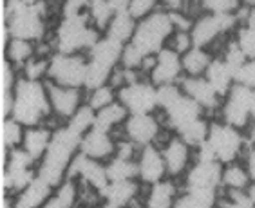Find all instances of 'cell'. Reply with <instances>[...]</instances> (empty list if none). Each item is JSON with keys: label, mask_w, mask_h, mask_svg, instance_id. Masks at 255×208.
Instances as JSON below:
<instances>
[{"label": "cell", "mask_w": 255, "mask_h": 208, "mask_svg": "<svg viewBox=\"0 0 255 208\" xmlns=\"http://www.w3.org/2000/svg\"><path fill=\"white\" fill-rule=\"evenodd\" d=\"M82 136L84 134H80L69 123H62L53 130L47 152L38 163V176L53 185L54 189L67 178L69 165L80 152Z\"/></svg>", "instance_id": "6da1fadb"}, {"label": "cell", "mask_w": 255, "mask_h": 208, "mask_svg": "<svg viewBox=\"0 0 255 208\" xmlns=\"http://www.w3.org/2000/svg\"><path fill=\"white\" fill-rule=\"evenodd\" d=\"M51 116L53 110H51L45 80L36 82L20 76L15 87V104L11 110V118H15L24 127H34V125H45Z\"/></svg>", "instance_id": "7a4b0ae2"}, {"label": "cell", "mask_w": 255, "mask_h": 208, "mask_svg": "<svg viewBox=\"0 0 255 208\" xmlns=\"http://www.w3.org/2000/svg\"><path fill=\"white\" fill-rule=\"evenodd\" d=\"M102 36L103 33L94 27L87 13L76 16H60V22L53 31V44L56 53L87 55Z\"/></svg>", "instance_id": "3957f363"}, {"label": "cell", "mask_w": 255, "mask_h": 208, "mask_svg": "<svg viewBox=\"0 0 255 208\" xmlns=\"http://www.w3.org/2000/svg\"><path fill=\"white\" fill-rule=\"evenodd\" d=\"M4 25L15 38L42 42L47 38L49 24L36 4L27 0H5Z\"/></svg>", "instance_id": "277c9868"}, {"label": "cell", "mask_w": 255, "mask_h": 208, "mask_svg": "<svg viewBox=\"0 0 255 208\" xmlns=\"http://www.w3.org/2000/svg\"><path fill=\"white\" fill-rule=\"evenodd\" d=\"M174 31L176 27L170 18V13L163 7H157L156 11L137 20L134 36L128 44H132L143 56H154L163 47H167Z\"/></svg>", "instance_id": "5b68a950"}, {"label": "cell", "mask_w": 255, "mask_h": 208, "mask_svg": "<svg viewBox=\"0 0 255 208\" xmlns=\"http://www.w3.org/2000/svg\"><path fill=\"white\" fill-rule=\"evenodd\" d=\"M125 45L103 35L94 44V47L87 53L89 71L85 91L96 89L100 85L109 84L114 69L122 65V53Z\"/></svg>", "instance_id": "8992f818"}, {"label": "cell", "mask_w": 255, "mask_h": 208, "mask_svg": "<svg viewBox=\"0 0 255 208\" xmlns=\"http://www.w3.org/2000/svg\"><path fill=\"white\" fill-rule=\"evenodd\" d=\"M236 13H208L203 11L201 15L194 18V25L190 29L194 45L205 47L214 53V47L217 44L225 42L234 31L237 29Z\"/></svg>", "instance_id": "52a82bcc"}, {"label": "cell", "mask_w": 255, "mask_h": 208, "mask_svg": "<svg viewBox=\"0 0 255 208\" xmlns=\"http://www.w3.org/2000/svg\"><path fill=\"white\" fill-rule=\"evenodd\" d=\"M2 189L4 194L16 196L38 176V163L22 147L5 149L2 147Z\"/></svg>", "instance_id": "ba28073f"}, {"label": "cell", "mask_w": 255, "mask_h": 208, "mask_svg": "<svg viewBox=\"0 0 255 208\" xmlns=\"http://www.w3.org/2000/svg\"><path fill=\"white\" fill-rule=\"evenodd\" d=\"M206 141L216 154L217 161L223 165L239 161L246 152L245 130L226 123L221 118L210 119V129H208Z\"/></svg>", "instance_id": "9c48e42d"}, {"label": "cell", "mask_w": 255, "mask_h": 208, "mask_svg": "<svg viewBox=\"0 0 255 208\" xmlns=\"http://www.w3.org/2000/svg\"><path fill=\"white\" fill-rule=\"evenodd\" d=\"M89 60L87 55H65L54 53L49 60L47 80L65 87H80L85 89L87 84Z\"/></svg>", "instance_id": "30bf717a"}, {"label": "cell", "mask_w": 255, "mask_h": 208, "mask_svg": "<svg viewBox=\"0 0 255 208\" xmlns=\"http://www.w3.org/2000/svg\"><path fill=\"white\" fill-rule=\"evenodd\" d=\"M255 104V91L243 84H234L230 93L223 98L219 118L237 129L245 130L252 123V110Z\"/></svg>", "instance_id": "8fae6325"}, {"label": "cell", "mask_w": 255, "mask_h": 208, "mask_svg": "<svg viewBox=\"0 0 255 208\" xmlns=\"http://www.w3.org/2000/svg\"><path fill=\"white\" fill-rule=\"evenodd\" d=\"M118 102L128 114L157 112V87L148 78H139L120 87Z\"/></svg>", "instance_id": "7c38bea8"}, {"label": "cell", "mask_w": 255, "mask_h": 208, "mask_svg": "<svg viewBox=\"0 0 255 208\" xmlns=\"http://www.w3.org/2000/svg\"><path fill=\"white\" fill-rule=\"evenodd\" d=\"M123 138L130 139L137 147L145 145H159V138H163V132L168 130L157 114H128L125 123L122 127Z\"/></svg>", "instance_id": "4fadbf2b"}, {"label": "cell", "mask_w": 255, "mask_h": 208, "mask_svg": "<svg viewBox=\"0 0 255 208\" xmlns=\"http://www.w3.org/2000/svg\"><path fill=\"white\" fill-rule=\"evenodd\" d=\"M45 87H47V95H49L53 116L58 118L62 123L73 118L87 98V91L80 89V87H65V85L54 84L51 80H45Z\"/></svg>", "instance_id": "5bb4252c"}, {"label": "cell", "mask_w": 255, "mask_h": 208, "mask_svg": "<svg viewBox=\"0 0 255 208\" xmlns=\"http://www.w3.org/2000/svg\"><path fill=\"white\" fill-rule=\"evenodd\" d=\"M159 147H161L165 167H167V176L177 179V181H183L185 174L194 163V147H190L181 136L174 132Z\"/></svg>", "instance_id": "9a60e30c"}, {"label": "cell", "mask_w": 255, "mask_h": 208, "mask_svg": "<svg viewBox=\"0 0 255 208\" xmlns=\"http://www.w3.org/2000/svg\"><path fill=\"white\" fill-rule=\"evenodd\" d=\"M67 178L78 179L80 183L89 185L91 189L98 190L100 194L107 189V185L111 183L107 176V167L103 161L98 159L87 158L85 154L78 152L74 156V159L69 165Z\"/></svg>", "instance_id": "2e32d148"}, {"label": "cell", "mask_w": 255, "mask_h": 208, "mask_svg": "<svg viewBox=\"0 0 255 208\" xmlns=\"http://www.w3.org/2000/svg\"><path fill=\"white\" fill-rule=\"evenodd\" d=\"M185 76L183 73V62L181 55L176 53L170 47H163L159 53L156 55L154 60V67L148 75V80L152 82L156 87L168 84H179V80Z\"/></svg>", "instance_id": "e0dca14e"}, {"label": "cell", "mask_w": 255, "mask_h": 208, "mask_svg": "<svg viewBox=\"0 0 255 208\" xmlns=\"http://www.w3.org/2000/svg\"><path fill=\"white\" fill-rule=\"evenodd\" d=\"M136 161H137V179L145 187H150V185L168 178L165 159H163V152L159 145L152 143L141 147L139 152H137Z\"/></svg>", "instance_id": "ac0fdd59"}, {"label": "cell", "mask_w": 255, "mask_h": 208, "mask_svg": "<svg viewBox=\"0 0 255 208\" xmlns=\"http://www.w3.org/2000/svg\"><path fill=\"white\" fill-rule=\"evenodd\" d=\"M181 185L183 189H223V163L196 159Z\"/></svg>", "instance_id": "d6986e66"}, {"label": "cell", "mask_w": 255, "mask_h": 208, "mask_svg": "<svg viewBox=\"0 0 255 208\" xmlns=\"http://www.w3.org/2000/svg\"><path fill=\"white\" fill-rule=\"evenodd\" d=\"M116 147H118V138H114L113 132H105L96 127H91L80 141V152L103 163H107L109 159L116 156Z\"/></svg>", "instance_id": "ffe728a7"}, {"label": "cell", "mask_w": 255, "mask_h": 208, "mask_svg": "<svg viewBox=\"0 0 255 208\" xmlns=\"http://www.w3.org/2000/svg\"><path fill=\"white\" fill-rule=\"evenodd\" d=\"M179 87L206 110V114H219L223 98L216 93L212 84L205 76H183L179 80Z\"/></svg>", "instance_id": "44dd1931"}, {"label": "cell", "mask_w": 255, "mask_h": 208, "mask_svg": "<svg viewBox=\"0 0 255 208\" xmlns=\"http://www.w3.org/2000/svg\"><path fill=\"white\" fill-rule=\"evenodd\" d=\"M145 185L139 179H125V181H111L107 189L102 192L100 208H127L141 196Z\"/></svg>", "instance_id": "7402d4cb"}, {"label": "cell", "mask_w": 255, "mask_h": 208, "mask_svg": "<svg viewBox=\"0 0 255 208\" xmlns=\"http://www.w3.org/2000/svg\"><path fill=\"white\" fill-rule=\"evenodd\" d=\"M181 181L165 178L147 187L145 192V208H172L181 194Z\"/></svg>", "instance_id": "603a6c76"}, {"label": "cell", "mask_w": 255, "mask_h": 208, "mask_svg": "<svg viewBox=\"0 0 255 208\" xmlns=\"http://www.w3.org/2000/svg\"><path fill=\"white\" fill-rule=\"evenodd\" d=\"M53 130L49 125H34V127H25L24 139H22V149L29 154L31 158L40 163L42 158L47 152V147L53 138Z\"/></svg>", "instance_id": "cb8c5ba5"}, {"label": "cell", "mask_w": 255, "mask_h": 208, "mask_svg": "<svg viewBox=\"0 0 255 208\" xmlns=\"http://www.w3.org/2000/svg\"><path fill=\"white\" fill-rule=\"evenodd\" d=\"M205 78L210 82L217 95L225 98L230 93L232 87H234V84H236V71L232 69L221 56H214L210 67L205 73Z\"/></svg>", "instance_id": "d4e9b609"}, {"label": "cell", "mask_w": 255, "mask_h": 208, "mask_svg": "<svg viewBox=\"0 0 255 208\" xmlns=\"http://www.w3.org/2000/svg\"><path fill=\"white\" fill-rule=\"evenodd\" d=\"M136 24L137 20L130 15V11H118V13H114L113 20L109 22L107 29H105L103 35L125 45L132 40L134 31H136Z\"/></svg>", "instance_id": "484cf974"}, {"label": "cell", "mask_w": 255, "mask_h": 208, "mask_svg": "<svg viewBox=\"0 0 255 208\" xmlns=\"http://www.w3.org/2000/svg\"><path fill=\"white\" fill-rule=\"evenodd\" d=\"M127 118H128V110L120 102H114V104L96 110V118H94L93 127L114 134V130L122 129Z\"/></svg>", "instance_id": "4316f807"}, {"label": "cell", "mask_w": 255, "mask_h": 208, "mask_svg": "<svg viewBox=\"0 0 255 208\" xmlns=\"http://www.w3.org/2000/svg\"><path fill=\"white\" fill-rule=\"evenodd\" d=\"M34 55H36V42H31V40L11 36L9 42L4 45V58L11 62L18 71H22V67Z\"/></svg>", "instance_id": "83f0119b"}, {"label": "cell", "mask_w": 255, "mask_h": 208, "mask_svg": "<svg viewBox=\"0 0 255 208\" xmlns=\"http://www.w3.org/2000/svg\"><path fill=\"white\" fill-rule=\"evenodd\" d=\"M214 56L216 55H214L210 49L194 45L190 51H187V53L181 56L185 76H205L206 69L210 67Z\"/></svg>", "instance_id": "f1b7e54d"}, {"label": "cell", "mask_w": 255, "mask_h": 208, "mask_svg": "<svg viewBox=\"0 0 255 208\" xmlns=\"http://www.w3.org/2000/svg\"><path fill=\"white\" fill-rule=\"evenodd\" d=\"M250 185L252 178L245 161L223 165V190H248Z\"/></svg>", "instance_id": "f546056e"}, {"label": "cell", "mask_w": 255, "mask_h": 208, "mask_svg": "<svg viewBox=\"0 0 255 208\" xmlns=\"http://www.w3.org/2000/svg\"><path fill=\"white\" fill-rule=\"evenodd\" d=\"M109 181H125V179H137V161L114 156L105 163Z\"/></svg>", "instance_id": "4dcf8cb0"}, {"label": "cell", "mask_w": 255, "mask_h": 208, "mask_svg": "<svg viewBox=\"0 0 255 208\" xmlns=\"http://www.w3.org/2000/svg\"><path fill=\"white\" fill-rule=\"evenodd\" d=\"M87 15L94 27L98 31H102V33H105L109 22L114 16V9L113 5L109 4V0H89Z\"/></svg>", "instance_id": "1f68e13d"}, {"label": "cell", "mask_w": 255, "mask_h": 208, "mask_svg": "<svg viewBox=\"0 0 255 208\" xmlns=\"http://www.w3.org/2000/svg\"><path fill=\"white\" fill-rule=\"evenodd\" d=\"M118 102V89L113 87L111 84L100 85L96 89L87 91V98H85V104L94 110H100L107 105Z\"/></svg>", "instance_id": "d6a6232c"}, {"label": "cell", "mask_w": 255, "mask_h": 208, "mask_svg": "<svg viewBox=\"0 0 255 208\" xmlns=\"http://www.w3.org/2000/svg\"><path fill=\"white\" fill-rule=\"evenodd\" d=\"M25 127L20 121H16L15 118H7L2 119V147L5 149H16L22 145V139H24Z\"/></svg>", "instance_id": "836d02e7"}, {"label": "cell", "mask_w": 255, "mask_h": 208, "mask_svg": "<svg viewBox=\"0 0 255 208\" xmlns=\"http://www.w3.org/2000/svg\"><path fill=\"white\" fill-rule=\"evenodd\" d=\"M54 196L60 199V203L65 208H74L80 205V183L78 179L65 178L62 183L54 189Z\"/></svg>", "instance_id": "e575fe53"}, {"label": "cell", "mask_w": 255, "mask_h": 208, "mask_svg": "<svg viewBox=\"0 0 255 208\" xmlns=\"http://www.w3.org/2000/svg\"><path fill=\"white\" fill-rule=\"evenodd\" d=\"M49 60L51 58H47V56L34 55L33 58L22 67L20 76L29 78V80H36V82H44V80H47V73H49Z\"/></svg>", "instance_id": "d590c367"}, {"label": "cell", "mask_w": 255, "mask_h": 208, "mask_svg": "<svg viewBox=\"0 0 255 208\" xmlns=\"http://www.w3.org/2000/svg\"><path fill=\"white\" fill-rule=\"evenodd\" d=\"M234 38L248 60H255V25H237Z\"/></svg>", "instance_id": "8d00e7d4"}, {"label": "cell", "mask_w": 255, "mask_h": 208, "mask_svg": "<svg viewBox=\"0 0 255 208\" xmlns=\"http://www.w3.org/2000/svg\"><path fill=\"white\" fill-rule=\"evenodd\" d=\"M243 0H201L203 11L208 13H236Z\"/></svg>", "instance_id": "74e56055"}, {"label": "cell", "mask_w": 255, "mask_h": 208, "mask_svg": "<svg viewBox=\"0 0 255 208\" xmlns=\"http://www.w3.org/2000/svg\"><path fill=\"white\" fill-rule=\"evenodd\" d=\"M168 47L170 49H174L176 53H179V55H185L187 51H190L192 47H194V40H192V35L190 31H174L170 36V40H168Z\"/></svg>", "instance_id": "f35d334b"}, {"label": "cell", "mask_w": 255, "mask_h": 208, "mask_svg": "<svg viewBox=\"0 0 255 208\" xmlns=\"http://www.w3.org/2000/svg\"><path fill=\"white\" fill-rule=\"evenodd\" d=\"M161 4V0H132L130 2V15L134 16L136 20L143 18V16H147L148 13H152L159 7Z\"/></svg>", "instance_id": "ab89813d"}, {"label": "cell", "mask_w": 255, "mask_h": 208, "mask_svg": "<svg viewBox=\"0 0 255 208\" xmlns=\"http://www.w3.org/2000/svg\"><path fill=\"white\" fill-rule=\"evenodd\" d=\"M89 0H62L60 16H76L87 13Z\"/></svg>", "instance_id": "60d3db41"}, {"label": "cell", "mask_w": 255, "mask_h": 208, "mask_svg": "<svg viewBox=\"0 0 255 208\" xmlns=\"http://www.w3.org/2000/svg\"><path fill=\"white\" fill-rule=\"evenodd\" d=\"M236 82L255 91V60H246L245 65L236 73Z\"/></svg>", "instance_id": "b9f144b4"}, {"label": "cell", "mask_w": 255, "mask_h": 208, "mask_svg": "<svg viewBox=\"0 0 255 208\" xmlns=\"http://www.w3.org/2000/svg\"><path fill=\"white\" fill-rule=\"evenodd\" d=\"M172 208H203V207L194 199L192 194H188L187 190H181L179 198L176 199V203H174Z\"/></svg>", "instance_id": "7bdbcfd3"}, {"label": "cell", "mask_w": 255, "mask_h": 208, "mask_svg": "<svg viewBox=\"0 0 255 208\" xmlns=\"http://www.w3.org/2000/svg\"><path fill=\"white\" fill-rule=\"evenodd\" d=\"M163 9L167 11H183L185 9V0H161Z\"/></svg>", "instance_id": "ee69618b"}, {"label": "cell", "mask_w": 255, "mask_h": 208, "mask_svg": "<svg viewBox=\"0 0 255 208\" xmlns=\"http://www.w3.org/2000/svg\"><path fill=\"white\" fill-rule=\"evenodd\" d=\"M130 2H132V0H109V4L113 5L114 13H118V11H128L130 9Z\"/></svg>", "instance_id": "f6af8a7d"}, {"label": "cell", "mask_w": 255, "mask_h": 208, "mask_svg": "<svg viewBox=\"0 0 255 208\" xmlns=\"http://www.w3.org/2000/svg\"><path fill=\"white\" fill-rule=\"evenodd\" d=\"M42 208H65V207L62 203H60V199L53 194V196H51V198L47 199V203H45Z\"/></svg>", "instance_id": "bcb514c9"}, {"label": "cell", "mask_w": 255, "mask_h": 208, "mask_svg": "<svg viewBox=\"0 0 255 208\" xmlns=\"http://www.w3.org/2000/svg\"><path fill=\"white\" fill-rule=\"evenodd\" d=\"M243 5L250 7V9H255V0H243Z\"/></svg>", "instance_id": "7dc6e473"}, {"label": "cell", "mask_w": 255, "mask_h": 208, "mask_svg": "<svg viewBox=\"0 0 255 208\" xmlns=\"http://www.w3.org/2000/svg\"><path fill=\"white\" fill-rule=\"evenodd\" d=\"M252 121L255 123V104H254V110H252Z\"/></svg>", "instance_id": "c3c4849f"}, {"label": "cell", "mask_w": 255, "mask_h": 208, "mask_svg": "<svg viewBox=\"0 0 255 208\" xmlns=\"http://www.w3.org/2000/svg\"><path fill=\"white\" fill-rule=\"evenodd\" d=\"M74 208H94V207H84V205H78V207H74Z\"/></svg>", "instance_id": "681fc988"}, {"label": "cell", "mask_w": 255, "mask_h": 208, "mask_svg": "<svg viewBox=\"0 0 255 208\" xmlns=\"http://www.w3.org/2000/svg\"><path fill=\"white\" fill-rule=\"evenodd\" d=\"M27 2H31V4H34V2H38V0H27Z\"/></svg>", "instance_id": "f907efd6"}]
</instances>
